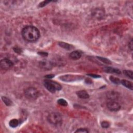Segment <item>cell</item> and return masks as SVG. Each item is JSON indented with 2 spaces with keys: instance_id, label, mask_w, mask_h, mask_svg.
I'll return each mask as SVG.
<instances>
[{
  "instance_id": "obj_1",
  "label": "cell",
  "mask_w": 133,
  "mask_h": 133,
  "mask_svg": "<svg viewBox=\"0 0 133 133\" xmlns=\"http://www.w3.org/2000/svg\"><path fill=\"white\" fill-rule=\"evenodd\" d=\"M21 34L24 39L29 42H36L40 37L39 30L32 25L25 27L22 30Z\"/></svg>"
},
{
  "instance_id": "obj_2",
  "label": "cell",
  "mask_w": 133,
  "mask_h": 133,
  "mask_svg": "<svg viewBox=\"0 0 133 133\" xmlns=\"http://www.w3.org/2000/svg\"><path fill=\"white\" fill-rule=\"evenodd\" d=\"M44 85L45 88L52 93H55L56 91H60L62 88V87L59 84L50 80H45Z\"/></svg>"
},
{
  "instance_id": "obj_3",
  "label": "cell",
  "mask_w": 133,
  "mask_h": 133,
  "mask_svg": "<svg viewBox=\"0 0 133 133\" xmlns=\"http://www.w3.org/2000/svg\"><path fill=\"white\" fill-rule=\"evenodd\" d=\"M47 121L53 125H58L61 124L62 117L61 115L57 112H52L47 116Z\"/></svg>"
},
{
  "instance_id": "obj_4",
  "label": "cell",
  "mask_w": 133,
  "mask_h": 133,
  "mask_svg": "<svg viewBox=\"0 0 133 133\" xmlns=\"http://www.w3.org/2000/svg\"><path fill=\"white\" fill-rule=\"evenodd\" d=\"M25 95L28 99L34 100L37 98L39 94L36 88L33 87H30L25 91Z\"/></svg>"
},
{
  "instance_id": "obj_5",
  "label": "cell",
  "mask_w": 133,
  "mask_h": 133,
  "mask_svg": "<svg viewBox=\"0 0 133 133\" xmlns=\"http://www.w3.org/2000/svg\"><path fill=\"white\" fill-rule=\"evenodd\" d=\"M59 78L61 80L69 82H73V81L82 80V79L83 78V77L82 76H79V75H67L61 76H60Z\"/></svg>"
},
{
  "instance_id": "obj_6",
  "label": "cell",
  "mask_w": 133,
  "mask_h": 133,
  "mask_svg": "<svg viewBox=\"0 0 133 133\" xmlns=\"http://www.w3.org/2000/svg\"><path fill=\"white\" fill-rule=\"evenodd\" d=\"M107 107L110 111L116 112L120 110L121 106L118 102L116 100H110L107 104Z\"/></svg>"
},
{
  "instance_id": "obj_7",
  "label": "cell",
  "mask_w": 133,
  "mask_h": 133,
  "mask_svg": "<svg viewBox=\"0 0 133 133\" xmlns=\"http://www.w3.org/2000/svg\"><path fill=\"white\" fill-rule=\"evenodd\" d=\"M13 62L9 59L4 58L0 61V66L2 69L5 70H9L13 66Z\"/></svg>"
},
{
  "instance_id": "obj_8",
  "label": "cell",
  "mask_w": 133,
  "mask_h": 133,
  "mask_svg": "<svg viewBox=\"0 0 133 133\" xmlns=\"http://www.w3.org/2000/svg\"><path fill=\"white\" fill-rule=\"evenodd\" d=\"M39 66L44 70H50L54 66L53 62L47 60H42L39 62Z\"/></svg>"
},
{
  "instance_id": "obj_9",
  "label": "cell",
  "mask_w": 133,
  "mask_h": 133,
  "mask_svg": "<svg viewBox=\"0 0 133 133\" xmlns=\"http://www.w3.org/2000/svg\"><path fill=\"white\" fill-rule=\"evenodd\" d=\"M107 97L110 100H116L119 97V94L114 91H109L107 92Z\"/></svg>"
},
{
  "instance_id": "obj_10",
  "label": "cell",
  "mask_w": 133,
  "mask_h": 133,
  "mask_svg": "<svg viewBox=\"0 0 133 133\" xmlns=\"http://www.w3.org/2000/svg\"><path fill=\"white\" fill-rule=\"evenodd\" d=\"M82 56L81 53L79 50H75L73 51L72 53H71V54L69 55L70 58L71 59L73 60H78Z\"/></svg>"
},
{
  "instance_id": "obj_11",
  "label": "cell",
  "mask_w": 133,
  "mask_h": 133,
  "mask_svg": "<svg viewBox=\"0 0 133 133\" xmlns=\"http://www.w3.org/2000/svg\"><path fill=\"white\" fill-rule=\"evenodd\" d=\"M104 70L106 72L110 73H116V74H118V75H120V74L121 73V71L119 69H117L113 68L111 67H108V66L104 67Z\"/></svg>"
},
{
  "instance_id": "obj_12",
  "label": "cell",
  "mask_w": 133,
  "mask_h": 133,
  "mask_svg": "<svg viewBox=\"0 0 133 133\" xmlns=\"http://www.w3.org/2000/svg\"><path fill=\"white\" fill-rule=\"evenodd\" d=\"M76 95L81 99H87L89 97V94L85 91H80L76 92Z\"/></svg>"
},
{
  "instance_id": "obj_13",
  "label": "cell",
  "mask_w": 133,
  "mask_h": 133,
  "mask_svg": "<svg viewBox=\"0 0 133 133\" xmlns=\"http://www.w3.org/2000/svg\"><path fill=\"white\" fill-rule=\"evenodd\" d=\"M58 44L61 47H62L63 48H65V49L68 50H72L74 48V47L72 45H71L69 44H68V43H65V42H60L58 43Z\"/></svg>"
},
{
  "instance_id": "obj_14",
  "label": "cell",
  "mask_w": 133,
  "mask_h": 133,
  "mask_svg": "<svg viewBox=\"0 0 133 133\" xmlns=\"http://www.w3.org/2000/svg\"><path fill=\"white\" fill-rule=\"evenodd\" d=\"M121 83L125 87H126V88L130 89V90H133V84L132 82H130V81L125 80H123L121 81Z\"/></svg>"
},
{
  "instance_id": "obj_15",
  "label": "cell",
  "mask_w": 133,
  "mask_h": 133,
  "mask_svg": "<svg viewBox=\"0 0 133 133\" xmlns=\"http://www.w3.org/2000/svg\"><path fill=\"white\" fill-rule=\"evenodd\" d=\"M9 126L12 128H15L19 125V121L17 119H12L10 121L9 123Z\"/></svg>"
},
{
  "instance_id": "obj_16",
  "label": "cell",
  "mask_w": 133,
  "mask_h": 133,
  "mask_svg": "<svg viewBox=\"0 0 133 133\" xmlns=\"http://www.w3.org/2000/svg\"><path fill=\"white\" fill-rule=\"evenodd\" d=\"M2 100H3V101L4 102V103L5 104L6 106H10L12 105V103L11 101V100L9 99L8 98H7V97H5V96H2Z\"/></svg>"
},
{
  "instance_id": "obj_17",
  "label": "cell",
  "mask_w": 133,
  "mask_h": 133,
  "mask_svg": "<svg viewBox=\"0 0 133 133\" xmlns=\"http://www.w3.org/2000/svg\"><path fill=\"white\" fill-rule=\"evenodd\" d=\"M110 80L112 83H113L115 84H121V81L120 80V79L114 77L113 76H110Z\"/></svg>"
},
{
  "instance_id": "obj_18",
  "label": "cell",
  "mask_w": 133,
  "mask_h": 133,
  "mask_svg": "<svg viewBox=\"0 0 133 133\" xmlns=\"http://www.w3.org/2000/svg\"><path fill=\"white\" fill-rule=\"evenodd\" d=\"M124 75H126L127 77H129L130 79H133V71L131 70H124L123 71Z\"/></svg>"
},
{
  "instance_id": "obj_19",
  "label": "cell",
  "mask_w": 133,
  "mask_h": 133,
  "mask_svg": "<svg viewBox=\"0 0 133 133\" xmlns=\"http://www.w3.org/2000/svg\"><path fill=\"white\" fill-rule=\"evenodd\" d=\"M97 59H98L99 60H100L102 62L104 63H106V64H111V61L108 59H107L106 58H103V57H98L97 56Z\"/></svg>"
},
{
  "instance_id": "obj_20",
  "label": "cell",
  "mask_w": 133,
  "mask_h": 133,
  "mask_svg": "<svg viewBox=\"0 0 133 133\" xmlns=\"http://www.w3.org/2000/svg\"><path fill=\"white\" fill-rule=\"evenodd\" d=\"M57 103L62 106H66L68 105V103L64 99H59L58 100Z\"/></svg>"
},
{
  "instance_id": "obj_21",
  "label": "cell",
  "mask_w": 133,
  "mask_h": 133,
  "mask_svg": "<svg viewBox=\"0 0 133 133\" xmlns=\"http://www.w3.org/2000/svg\"><path fill=\"white\" fill-rule=\"evenodd\" d=\"M101 126L103 128H104V129H107V128H108L110 126V123L109 122L107 121H103L101 122Z\"/></svg>"
},
{
  "instance_id": "obj_22",
  "label": "cell",
  "mask_w": 133,
  "mask_h": 133,
  "mask_svg": "<svg viewBox=\"0 0 133 133\" xmlns=\"http://www.w3.org/2000/svg\"><path fill=\"white\" fill-rule=\"evenodd\" d=\"M50 1H43L41 3H40L39 4V6L40 7H44L47 4H48L49 3H50Z\"/></svg>"
},
{
  "instance_id": "obj_23",
  "label": "cell",
  "mask_w": 133,
  "mask_h": 133,
  "mask_svg": "<svg viewBox=\"0 0 133 133\" xmlns=\"http://www.w3.org/2000/svg\"><path fill=\"white\" fill-rule=\"evenodd\" d=\"M88 130L86 129H78L75 132V133H88Z\"/></svg>"
},
{
  "instance_id": "obj_24",
  "label": "cell",
  "mask_w": 133,
  "mask_h": 133,
  "mask_svg": "<svg viewBox=\"0 0 133 133\" xmlns=\"http://www.w3.org/2000/svg\"><path fill=\"white\" fill-rule=\"evenodd\" d=\"M13 49H14V50L15 51V52L17 53V54H21V53H22L21 50L20 49V48L18 47L15 46L13 48Z\"/></svg>"
},
{
  "instance_id": "obj_25",
  "label": "cell",
  "mask_w": 133,
  "mask_h": 133,
  "mask_svg": "<svg viewBox=\"0 0 133 133\" xmlns=\"http://www.w3.org/2000/svg\"><path fill=\"white\" fill-rule=\"evenodd\" d=\"M129 47L130 50H133V40L132 39L130 40V41L129 42Z\"/></svg>"
},
{
  "instance_id": "obj_26",
  "label": "cell",
  "mask_w": 133,
  "mask_h": 133,
  "mask_svg": "<svg viewBox=\"0 0 133 133\" xmlns=\"http://www.w3.org/2000/svg\"><path fill=\"white\" fill-rule=\"evenodd\" d=\"M38 54L42 56H44V57H46V56H48V53H45V52H38Z\"/></svg>"
},
{
  "instance_id": "obj_27",
  "label": "cell",
  "mask_w": 133,
  "mask_h": 133,
  "mask_svg": "<svg viewBox=\"0 0 133 133\" xmlns=\"http://www.w3.org/2000/svg\"><path fill=\"white\" fill-rule=\"evenodd\" d=\"M45 77L46 78H47V79H52L54 77V75H48L46 76H45Z\"/></svg>"
},
{
  "instance_id": "obj_28",
  "label": "cell",
  "mask_w": 133,
  "mask_h": 133,
  "mask_svg": "<svg viewBox=\"0 0 133 133\" xmlns=\"http://www.w3.org/2000/svg\"><path fill=\"white\" fill-rule=\"evenodd\" d=\"M89 75L91 76V77H93L94 78H100V76H99L98 75H93V74H91V75Z\"/></svg>"
},
{
  "instance_id": "obj_29",
  "label": "cell",
  "mask_w": 133,
  "mask_h": 133,
  "mask_svg": "<svg viewBox=\"0 0 133 133\" xmlns=\"http://www.w3.org/2000/svg\"><path fill=\"white\" fill-rule=\"evenodd\" d=\"M85 82L87 83H89V84L91 83V80L89 79H87L86 81H85Z\"/></svg>"
}]
</instances>
